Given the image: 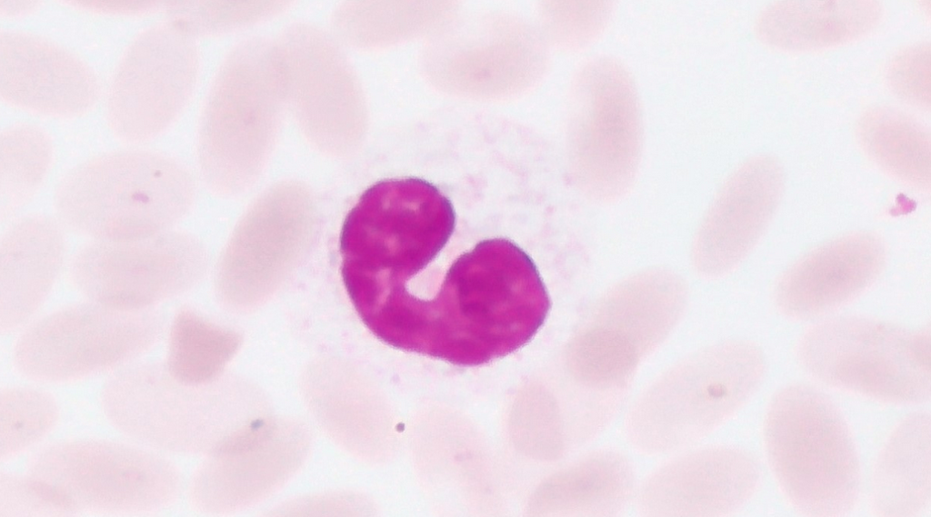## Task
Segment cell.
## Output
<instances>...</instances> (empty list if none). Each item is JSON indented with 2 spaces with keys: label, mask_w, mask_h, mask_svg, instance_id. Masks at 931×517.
<instances>
[{
  "label": "cell",
  "mask_w": 931,
  "mask_h": 517,
  "mask_svg": "<svg viewBox=\"0 0 931 517\" xmlns=\"http://www.w3.org/2000/svg\"><path fill=\"white\" fill-rule=\"evenodd\" d=\"M195 257L189 240L168 230L134 239L95 240L76 254L70 276L89 301L145 310L186 286Z\"/></svg>",
  "instance_id": "ba28073f"
},
{
  "label": "cell",
  "mask_w": 931,
  "mask_h": 517,
  "mask_svg": "<svg viewBox=\"0 0 931 517\" xmlns=\"http://www.w3.org/2000/svg\"><path fill=\"white\" fill-rule=\"evenodd\" d=\"M52 142L37 125L14 124L0 134V215L8 218L41 186L51 164Z\"/></svg>",
  "instance_id": "e0dca14e"
},
{
  "label": "cell",
  "mask_w": 931,
  "mask_h": 517,
  "mask_svg": "<svg viewBox=\"0 0 931 517\" xmlns=\"http://www.w3.org/2000/svg\"><path fill=\"white\" fill-rule=\"evenodd\" d=\"M57 512L80 509L147 510L171 501V463L151 452L97 440L67 442L45 451L27 472Z\"/></svg>",
  "instance_id": "8992f818"
},
{
  "label": "cell",
  "mask_w": 931,
  "mask_h": 517,
  "mask_svg": "<svg viewBox=\"0 0 931 517\" xmlns=\"http://www.w3.org/2000/svg\"><path fill=\"white\" fill-rule=\"evenodd\" d=\"M549 308L532 259L513 242L494 238L457 257L432 298L396 294L375 335L397 349L476 366L527 343Z\"/></svg>",
  "instance_id": "6da1fadb"
},
{
  "label": "cell",
  "mask_w": 931,
  "mask_h": 517,
  "mask_svg": "<svg viewBox=\"0 0 931 517\" xmlns=\"http://www.w3.org/2000/svg\"><path fill=\"white\" fill-rule=\"evenodd\" d=\"M575 136L586 155L638 151L642 122L636 90L627 69L616 59L598 56L582 65Z\"/></svg>",
  "instance_id": "7c38bea8"
},
{
  "label": "cell",
  "mask_w": 931,
  "mask_h": 517,
  "mask_svg": "<svg viewBox=\"0 0 931 517\" xmlns=\"http://www.w3.org/2000/svg\"><path fill=\"white\" fill-rule=\"evenodd\" d=\"M764 447L786 499L811 516H843L857 504L858 453L841 411L823 393L790 384L771 399L764 419Z\"/></svg>",
  "instance_id": "3957f363"
},
{
  "label": "cell",
  "mask_w": 931,
  "mask_h": 517,
  "mask_svg": "<svg viewBox=\"0 0 931 517\" xmlns=\"http://www.w3.org/2000/svg\"><path fill=\"white\" fill-rule=\"evenodd\" d=\"M872 0L776 1L759 14L756 30L765 43L786 50L845 44L869 32L881 17Z\"/></svg>",
  "instance_id": "5bb4252c"
},
{
  "label": "cell",
  "mask_w": 931,
  "mask_h": 517,
  "mask_svg": "<svg viewBox=\"0 0 931 517\" xmlns=\"http://www.w3.org/2000/svg\"><path fill=\"white\" fill-rule=\"evenodd\" d=\"M0 94L7 103L58 116L85 114L95 104L99 83L77 55L35 33L0 34Z\"/></svg>",
  "instance_id": "30bf717a"
},
{
  "label": "cell",
  "mask_w": 931,
  "mask_h": 517,
  "mask_svg": "<svg viewBox=\"0 0 931 517\" xmlns=\"http://www.w3.org/2000/svg\"><path fill=\"white\" fill-rule=\"evenodd\" d=\"M64 238L55 222L44 215L21 218L0 242V328L24 323L44 302L64 258Z\"/></svg>",
  "instance_id": "4fadbf2b"
},
{
  "label": "cell",
  "mask_w": 931,
  "mask_h": 517,
  "mask_svg": "<svg viewBox=\"0 0 931 517\" xmlns=\"http://www.w3.org/2000/svg\"><path fill=\"white\" fill-rule=\"evenodd\" d=\"M185 38L167 19L130 43L112 77L106 104L112 132L126 142L151 139L174 121L188 85Z\"/></svg>",
  "instance_id": "9c48e42d"
},
{
  "label": "cell",
  "mask_w": 931,
  "mask_h": 517,
  "mask_svg": "<svg viewBox=\"0 0 931 517\" xmlns=\"http://www.w3.org/2000/svg\"><path fill=\"white\" fill-rule=\"evenodd\" d=\"M455 225L450 200L424 179H387L367 188L347 214L339 240L342 279L353 305L423 271Z\"/></svg>",
  "instance_id": "7a4b0ae2"
},
{
  "label": "cell",
  "mask_w": 931,
  "mask_h": 517,
  "mask_svg": "<svg viewBox=\"0 0 931 517\" xmlns=\"http://www.w3.org/2000/svg\"><path fill=\"white\" fill-rule=\"evenodd\" d=\"M871 501L879 516L922 515L931 502V420L907 415L893 429L876 460Z\"/></svg>",
  "instance_id": "9a60e30c"
},
{
  "label": "cell",
  "mask_w": 931,
  "mask_h": 517,
  "mask_svg": "<svg viewBox=\"0 0 931 517\" xmlns=\"http://www.w3.org/2000/svg\"><path fill=\"white\" fill-rule=\"evenodd\" d=\"M858 134L869 157L885 172L914 187H930V135L915 121L891 109L875 108L860 119Z\"/></svg>",
  "instance_id": "2e32d148"
},
{
  "label": "cell",
  "mask_w": 931,
  "mask_h": 517,
  "mask_svg": "<svg viewBox=\"0 0 931 517\" xmlns=\"http://www.w3.org/2000/svg\"><path fill=\"white\" fill-rule=\"evenodd\" d=\"M796 354L807 374L835 389L890 403L930 398L929 330L839 317L808 329Z\"/></svg>",
  "instance_id": "5b68a950"
},
{
  "label": "cell",
  "mask_w": 931,
  "mask_h": 517,
  "mask_svg": "<svg viewBox=\"0 0 931 517\" xmlns=\"http://www.w3.org/2000/svg\"><path fill=\"white\" fill-rule=\"evenodd\" d=\"M57 418L55 403L47 393L31 388H10L0 401L1 455L16 453L45 436Z\"/></svg>",
  "instance_id": "ac0fdd59"
},
{
  "label": "cell",
  "mask_w": 931,
  "mask_h": 517,
  "mask_svg": "<svg viewBox=\"0 0 931 517\" xmlns=\"http://www.w3.org/2000/svg\"><path fill=\"white\" fill-rule=\"evenodd\" d=\"M888 80L894 91L919 106L930 104V47L921 44L901 51L892 61Z\"/></svg>",
  "instance_id": "d6986e66"
},
{
  "label": "cell",
  "mask_w": 931,
  "mask_h": 517,
  "mask_svg": "<svg viewBox=\"0 0 931 517\" xmlns=\"http://www.w3.org/2000/svg\"><path fill=\"white\" fill-rule=\"evenodd\" d=\"M886 245L871 232H853L812 249L779 277L774 300L787 317L805 320L851 302L880 276Z\"/></svg>",
  "instance_id": "8fae6325"
},
{
  "label": "cell",
  "mask_w": 931,
  "mask_h": 517,
  "mask_svg": "<svg viewBox=\"0 0 931 517\" xmlns=\"http://www.w3.org/2000/svg\"><path fill=\"white\" fill-rule=\"evenodd\" d=\"M187 176L166 154L147 150L100 154L59 181L54 196L63 225L95 240H125L169 230L186 208Z\"/></svg>",
  "instance_id": "277c9868"
},
{
  "label": "cell",
  "mask_w": 931,
  "mask_h": 517,
  "mask_svg": "<svg viewBox=\"0 0 931 517\" xmlns=\"http://www.w3.org/2000/svg\"><path fill=\"white\" fill-rule=\"evenodd\" d=\"M161 327L157 314L90 301L42 318L18 339L16 369L42 381L79 378L129 360L146 350Z\"/></svg>",
  "instance_id": "52a82bcc"
}]
</instances>
